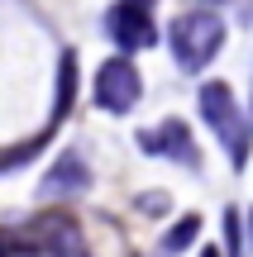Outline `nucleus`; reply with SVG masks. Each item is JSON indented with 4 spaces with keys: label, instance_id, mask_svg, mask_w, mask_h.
I'll return each instance as SVG.
<instances>
[{
    "label": "nucleus",
    "instance_id": "obj_10",
    "mask_svg": "<svg viewBox=\"0 0 253 257\" xmlns=\"http://www.w3.org/2000/svg\"><path fill=\"white\" fill-rule=\"evenodd\" d=\"M72 72H76V57L67 53L62 57V72H57V110H53V119H62L67 105H72Z\"/></svg>",
    "mask_w": 253,
    "mask_h": 257
},
{
    "label": "nucleus",
    "instance_id": "obj_13",
    "mask_svg": "<svg viewBox=\"0 0 253 257\" xmlns=\"http://www.w3.org/2000/svg\"><path fill=\"white\" fill-rule=\"evenodd\" d=\"M248 248H253V219H248Z\"/></svg>",
    "mask_w": 253,
    "mask_h": 257
},
{
    "label": "nucleus",
    "instance_id": "obj_8",
    "mask_svg": "<svg viewBox=\"0 0 253 257\" xmlns=\"http://www.w3.org/2000/svg\"><path fill=\"white\" fill-rule=\"evenodd\" d=\"M196 233H201V214H182V219H177V224H172V229L158 238V252H162V257L187 252L191 243H196Z\"/></svg>",
    "mask_w": 253,
    "mask_h": 257
},
{
    "label": "nucleus",
    "instance_id": "obj_9",
    "mask_svg": "<svg viewBox=\"0 0 253 257\" xmlns=\"http://www.w3.org/2000/svg\"><path fill=\"white\" fill-rule=\"evenodd\" d=\"M43 143H48V134H38V138H29L24 148H10V153H5V148H0V172H15V167H24L29 157H34L38 148H43Z\"/></svg>",
    "mask_w": 253,
    "mask_h": 257
},
{
    "label": "nucleus",
    "instance_id": "obj_12",
    "mask_svg": "<svg viewBox=\"0 0 253 257\" xmlns=\"http://www.w3.org/2000/svg\"><path fill=\"white\" fill-rule=\"evenodd\" d=\"M201 257H220V248H201Z\"/></svg>",
    "mask_w": 253,
    "mask_h": 257
},
{
    "label": "nucleus",
    "instance_id": "obj_14",
    "mask_svg": "<svg viewBox=\"0 0 253 257\" xmlns=\"http://www.w3.org/2000/svg\"><path fill=\"white\" fill-rule=\"evenodd\" d=\"M0 252H5V243H0Z\"/></svg>",
    "mask_w": 253,
    "mask_h": 257
},
{
    "label": "nucleus",
    "instance_id": "obj_1",
    "mask_svg": "<svg viewBox=\"0 0 253 257\" xmlns=\"http://www.w3.org/2000/svg\"><path fill=\"white\" fill-rule=\"evenodd\" d=\"M196 105H201V119L210 124V134L220 138L225 157L244 172V167H248V153H253V124H248V114L239 110L234 91H229L225 81H206L196 91Z\"/></svg>",
    "mask_w": 253,
    "mask_h": 257
},
{
    "label": "nucleus",
    "instance_id": "obj_5",
    "mask_svg": "<svg viewBox=\"0 0 253 257\" xmlns=\"http://www.w3.org/2000/svg\"><path fill=\"white\" fill-rule=\"evenodd\" d=\"M134 138H139V153L167 157V162L187 167V172H201V148H196V138H191V128L182 119H162L153 128H139Z\"/></svg>",
    "mask_w": 253,
    "mask_h": 257
},
{
    "label": "nucleus",
    "instance_id": "obj_7",
    "mask_svg": "<svg viewBox=\"0 0 253 257\" xmlns=\"http://www.w3.org/2000/svg\"><path fill=\"white\" fill-rule=\"evenodd\" d=\"M91 186V167H86L81 153H57L53 167L43 172V181H38V195H76Z\"/></svg>",
    "mask_w": 253,
    "mask_h": 257
},
{
    "label": "nucleus",
    "instance_id": "obj_6",
    "mask_svg": "<svg viewBox=\"0 0 253 257\" xmlns=\"http://www.w3.org/2000/svg\"><path fill=\"white\" fill-rule=\"evenodd\" d=\"M29 238H34V243H38V252H48V257H86V238H81V229H76L67 214H57V210L29 224Z\"/></svg>",
    "mask_w": 253,
    "mask_h": 257
},
{
    "label": "nucleus",
    "instance_id": "obj_4",
    "mask_svg": "<svg viewBox=\"0 0 253 257\" xmlns=\"http://www.w3.org/2000/svg\"><path fill=\"white\" fill-rule=\"evenodd\" d=\"M105 34L124 48V53H139V48L158 43V24H153V0H115L105 10Z\"/></svg>",
    "mask_w": 253,
    "mask_h": 257
},
{
    "label": "nucleus",
    "instance_id": "obj_11",
    "mask_svg": "<svg viewBox=\"0 0 253 257\" xmlns=\"http://www.w3.org/2000/svg\"><path fill=\"white\" fill-rule=\"evenodd\" d=\"M134 205H139L148 219H158V214H167V210H172V195H167V191H143Z\"/></svg>",
    "mask_w": 253,
    "mask_h": 257
},
{
    "label": "nucleus",
    "instance_id": "obj_2",
    "mask_svg": "<svg viewBox=\"0 0 253 257\" xmlns=\"http://www.w3.org/2000/svg\"><path fill=\"white\" fill-rule=\"evenodd\" d=\"M167 48H172L182 72H201V67H210L215 53L225 48V19H220L215 10H187V15L172 19Z\"/></svg>",
    "mask_w": 253,
    "mask_h": 257
},
{
    "label": "nucleus",
    "instance_id": "obj_3",
    "mask_svg": "<svg viewBox=\"0 0 253 257\" xmlns=\"http://www.w3.org/2000/svg\"><path fill=\"white\" fill-rule=\"evenodd\" d=\"M91 95H96V105H101L105 114H129L134 105L143 100L139 67H134L124 53L110 57V62H101V67H96V81H91Z\"/></svg>",
    "mask_w": 253,
    "mask_h": 257
}]
</instances>
